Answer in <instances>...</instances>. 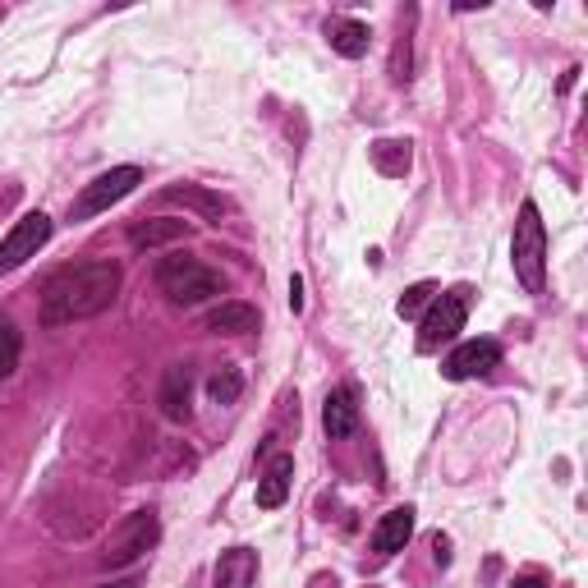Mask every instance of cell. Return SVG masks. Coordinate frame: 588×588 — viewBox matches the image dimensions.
Returning a JSON list of instances; mask_svg holds the SVG:
<instances>
[{"mask_svg":"<svg viewBox=\"0 0 588 588\" xmlns=\"http://www.w3.org/2000/svg\"><path fill=\"white\" fill-rule=\"evenodd\" d=\"M120 263H69L46 276L42 286V322L46 326H69L83 318L106 313L115 295H120Z\"/></svg>","mask_w":588,"mask_h":588,"instance_id":"1","label":"cell"},{"mask_svg":"<svg viewBox=\"0 0 588 588\" xmlns=\"http://www.w3.org/2000/svg\"><path fill=\"white\" fill-rule=\"evenodd\" d=\"M510 263L515 276L529 295H543L547 286V226H543V211L529 198L520 207V221H515V240H510Z\"/></svg>","mask_w":588,"mask_h":588,"instance_id":"2","label":"cell"},{"mask_svg":"<svg viewBox=\"0 0 588 588\" xmlns=\"http://www.w3.org/2000/svg\"><path fill=\"white\" fill-rule=\"evenodd\" d=\"M157 286L171 303H180V309H198V303L217 299L226 290V280H221V272L198 263V257L171 253V257H161V267H157Z\"/></svg>","mask_w":588,"mask_h":588,"instance_id":"3","label":"cell"},{"mask_svg":"<svg viewBox=\"0 0 588 588\" xmlns=\"http://www.w3.org/2000/svg\"><path fill=\"white\" fill-rule=\"evenodd\" d=\"M157 538H161L157 510H134L129 520L111 533V543H106V552H102L106 570H125V566H134V561H143V556L157 547Z\"/></svg>","mask_w":588,"mask_h":588,"instance_id":"4","label":"cell"},{"mask_svg":"<svg viewBox=\"0 0 588 588\" xmlns=\"http://www.w3.org/2000/svg\"><path fill=\"white\" fill-rule=\"evenodd\" d=\"M464 318H469V286H456L451 295H441L428 303V313L418 322V349L433 355L446 341H456L464 332Z\"/></svg>","mask_w":588,"mask_h":588,"instance_id":"5","label":"cell"},{"mask_svg":"<svg viewBox=\"0 0 588 588\" xmlns=\"http://www.w3.org/2000/svg\"><path fill=\"white\" fill-rule=\"evenodd\" d=\"M138 184H143V171H138V166H115V171L97 175V180H92L88 189L79 194V203H74V221H88V217H97V211L115 207L120 198H129Z\"/></svg>","mask_w":588,"mask_h":588,"instance_id":"6","label":"cell"},{"mask_svg":"<svg viewBox=\"0 0 588 588\" xmlns=\"http://www.w3.org/2000/svg\"><path fill=\"white\" fill-rule=\"evenodd\" d=\"M46 240H51V217H46V211H28V217H19L14 230L0 240V276L23 267L28 257H37V249H46Z\"/></svg>","mask_w":588,"mask_h":588,"instance_id":"7","label":"cell"},{"mask_svg":"<svg viewBox=\"0 0 588 588\" xmlns=\"http://www.w3.org/2000/svg\"><path fill=\"white\" fill-rule=\"evenodd\" d=\"M497 364H501V345L497 341H464V345H456L451 355H446L441 372L451 382H469V378H487Z\"/></svg>","mask_w":588,"mask_h":588,"instance_id":"8","label":"cell"},{"mask_svg":"<svg viewBox=\"0 0 588 588\" xmlns=\"http://www.w3.org/2000/svg\"><path fill=\"white\" fill-rule=\"evenodd\" d=\"M189 400H194V368L189 364H171L166 378H161V391H157L161 414H166L171 423H189V414H194Z\"/></svg>","mask_w":588,"mask_h":588,"instance_id":"9","label":"cell"},{"mask_svg":"<svg viewBox=\"0 0 588 588\" xmlns=\"http://www.w3.org/2000/svg\"><path fill=\"white\" fill-rule=\"evenodd\" d=\"M414 538V510L410 506H395L387 510L378 529H372V552L378 556H395V552H405V543Z\"/></svg>","mask_w":588,"mask_h":588,"instance_id":"10","label":"cell"},{"mask_svg":"<svg viewBox=\"0 0 588 588\" xmlns=\"http://www.w3.org/2000/svg\"><path fill=\"white\" fill-rule=\"evenodd\" d=\"M180 240H189V221H180V217H152V221L129 226L134 249H166V244H180Z\"/></svg>","mask_w":588,"mask_h":588,"instance_id":"11","label":"cell"},{"mask_svg":"<svg viewBox=\"0 0 588 588\" xmlns=\"http://www.w3.org/2000/svg\"><path fill=\"white\" fill-rule=\"evenodd\" d=\"M290 483H295V460L290 456H272L267 469H263V479H257V506H263V510L286 506Z\"/></svg>","mask_w":588,"mask_h":588,"instance_id":"12","label":"cell"},{"mask_svg":"<svg viewBox=\"0 0 588 588\" xmlns=\"http://www.w3.org/2000/svg\"><path fill=\"white\" fill-rule=\"evenodd\" d=\"M322 428H326V437H332V441H341V437H349L359 428V405H355V391H349V387H336L332 395H326Z\"/></svg>","mask_w":588,"mask_h":588,"instance_id":"13","label":"cell"},{"mask_svg":"<svg viewBox=\"0 0 588 588\" xmlns=\"http://www.w3.org/2000/svg\"><path fill=\"white\" fill-rule=\"evenodd\" d=\"M161 203L189 207V211H198L203 221H221L226 217V198L211 194V189H198V184H171V189H161Z\"/></svg>","mask_w":588,"mask_h":588,"instance_id":"14","label":"cell"},{"mask_svg":"<svg viewBox=\"0 0 588 588\" xmlns=\"http://www.w3.org/2000/svg\"><path fill=\"white\" fill-rule=\"evenodd\" d=\"M253 579H257V552H249V547L221 552L217 570H211V584L217 588H253Z\"/></svg>","mask_w":588,"mask_h":588,"instance_id":"15","label":"cell"},{"mask_svg":"<svg viewBox=\"0 0 588 588\" xmlns=\"http://www.w3.org/2000/svg\"><path fill=\"white\" fill-rule=\"evenodd\" d=\"M326 42H332L336 56L359 60V56L368 51L372 33H368V23H359V19H326Z\"/></svg>","mask_w":588,"mask_h":588,"instance_id":"16","label":"cell"},{"mask_svg":"<svg viewBox=\"0 0 588 588\" xmlns=\"http://www.w3.org/2000/svg\"><path fill=\"white\" fill-rule=\"evenodd\" d=\"M203 326L217 336H249V332H257V309L253 303H221V309H211L203 318Z\"/></svg>","mask_w":588,"mask_h":588,"instance_id":"17","label":"cell"},{"mask_svg":"<svg viewBox=\"0 0 588 588\" xmlns=\"http://www.w3.org/2000/svg\"><path fill=\"white\" fill-rule=\"evenodd\" d=\"M372 166L382 175H405L410 171V143H400V138H378L372 143Z\"/></svg>","mask_w":588,"mask_h":588,"instance_id":"18","label":"cell"},{"mask_svg":"<svg viewBox=\"0 0 588 588\" xmlns=\"http://www.w3.org/2000/svg\"><path fill=\"white\" fill-rule=\"evenodd\" d=\"M240 391H244V378H240V368H217V372H211V378H207V395H211V405H234V400H240Z\"/></svg>","mask_w":588,"mask_h":588,"instance_id":"19","label":"cell"},{"mask_svg":"<svg viewBox=\"0 0 588 588\" xmlns=\"http://www.w3.org/2000/svg\"><path fill=\"white\" fill-rule=\"evenodd\" d=\"M19 355H23V336H19V326L0 313V382L10 378V372L19 368Z\"/></svg>","mask_w":588,"mask_h":588,"instance_id":"20","label":"cell"},{"mask_svg":"<svg viewBox=\"0 0 588 588\" xmlns=\"http://www.w3.org/2000/svg\"><path fill=\"white\" fill-rule=\"evenodd\" d=\"M410 23H414V10L400 19V42H395V56H391V79L395 83H410Z\"/></svg>","mask_w":588,"mask_h":588,"instance_id":"21","label":"cell"},{"mask_svg":"<svg viewBox=\"0 0 588 588\" xmlns=\"http://www.w3.org/2000/svg\"><path fill=\"white\" fill-rule=\"evenodd\" d=\"M433 295H437L433 280H418V286H410L405 295H400V318H418L433 303Z\"/></svg>","mask_w":588,"mask_h":588,"instance_id":"22","label":"cell"},{"mask_svg":"<svg viewBox=\"0 0 588 588\" xmlns=\"http://www.w3.org/2000/svg\"><path fill=\"white\" fill-rule=\"evenodd\" d=\"M290 309L303 313V280L299 276H290Z\"/></svg>","mask_w":588,"mask_h":588,"instance_id":"23","label":"cell"},{"mask_svg":"<svg viewBox=\"0 0 588 588\" xmlns=\"http://www.w3.org/2000/svg\"><path fill=\"white\" fill-rule=\"evenodd\" d=\"M433 556H437V566H446V561H451V547H446V538H441V533L433 538Z\"/></svg>","mask_w":588,"mask_h":588,"instance_id":"24","label":"cell"},{"mask_svg":"<svg viewBox=\"0 0 588 588\" xmlns=\"http://www.w3.org/2000/svg\"><path fill=\"white\" fill-rule=\"evenodd\" d=\"M143 575H125V579H111V584H97V588H138Z\"/></svg>","mask_w":588,"mask_h":588,"instance_id":"25","label":"cell"},{"mask_svg":"<svg viewBox=\"0 0 588 588\" xmlns=\"http://www.w3.org/2000/svg\"><path fill=\"white\" fill-rule=\"evenodd\" d=\"M510 588H547V584H543V579H533V575H524V579H515Z\"/></svg>","mask_w":588,"mask_h":588,"instance_id":"26","label":"cell"}]
</instances>
